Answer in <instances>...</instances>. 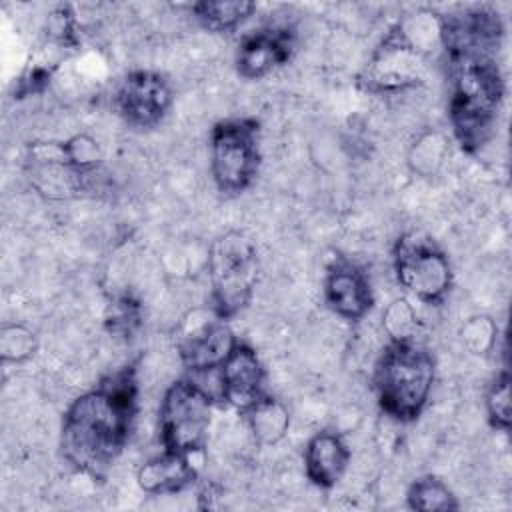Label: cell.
Masks as SVG:
<instances>
[{
	"label": "cell",
	"mask_w": 512,
	"mask_h": 512,
	"mask_svg": "<svg viewBox=\"0 0 512 512\" xmlns=\"http://www.w3.org/2000/svg\"><path fill=\"white\" fill-rule=\"evenodd\" d=\"M138 384L134 368L106 376L78 396L64 412L60 448L78 472L100 478L122 454L136 416Z\"/></svg>",
	"instance_id": "6da1fadb"
},
{
	"label": "cell",
	"mask_w": 512,
	"mask_h": 512,
	"mask_svg": "<svg viewBox=\"0 0 512 512\" xmlns=\"http://www.w3.org/2000/svg\"><path fill=\"white\" fill-rule=\"evenodd\" d=\"M448 74L454 136L466 152H476L490 140L502 108V72L490 54H456L448 56Z\"/></svg>",
	"instance_id": "7a4b0ae2"
},
{
	"label": "cell",
	"mask_w": 512,
	"mask_h": 512,
	"mask_svg": "<svg viewBox=\"0 0 512 512\" xmlns=\"http://www.w3.org/2000/svg\"><path fill=\"white\" fill-rule=\"evenodd\" d=\"M436 364L432 354L412 340H390L374 368L380 408L400 422L418 418L428 404Z\"/></svg>",
	"instance_id": "3957f363"
},
{
	"label": "cell",
	"mask_w": 512,
	"mask_h": 512,
	"mask_svg": "<svg viewBox=\"0 0 512 512\" xmlns=\"http://www.w3.org/2000/svg\"><path fill=\"white\" fill-rule=\"evenodd\" d=\"M212 312L230 320L250 302L258 280L256 246L242 232L218 236L208 250Z\"/></svg>",
	"instance_id": "277c9868"
},
{
	"label": "cell",
	"mask_w": 512,
	"mask_h": 512,
	"mask_svg": "<svg viewBox=\"0 0 512 512\" xmlns=\"http://www.w3.org/2000/svg\"><path fill=\"white\" fill-rule=\"evenodd\" d=\"M260 124L254 118H228L210 132V172L224 194L244 192L260 168Z\"/></svg>",
	"instance_id": "5b68a950"
},
{
	"label": "cell",
	"mask_w": 512,
	"mask_h": 512,
	"mask_svg": "<svg viewBox=\"0 0 512 512\" xmlns=\"http://www.w3.org/2000/svg\"><path fill=\"white\" fill-rule=\"evenodd\" d=\"M212 400L194 378H180L168 386L160 402L164 450L186 456L204 450L212 422Z\"/></svg>",
	"instance_id": "8992f818"
},
{
	"label": "cell",
	"mask_w": 512,
	"mask_h": 512,
	"mask_svg": "<svg viewBox=\"0 0 512 512\" xmlns=\"http://www.w3.org/2000/svg\"><path fill=\"white\" fill-rule=\"evenodd\" d=\"M394 274L398 284L424 304H438L452 286L448 256L428 238L404 234L394 246Z\"/></svg>",
	"instance_id": "52a82bcc"
},
{
	"label": "cell",
	"mask_w": 512,
	"mask_h": 512,
	"mask_svg": "<svg viewBox=\"0 0 512 512\" xmlns=\"http://www.w3.org/2000/svg\"><path fill=\"white\" fill-rule=\"evenodd\" d=\"M426 70L424 46L398 22L376 48L362 82L372 92H398L416 86Z\"/></svg>",
	"instance_id": "ba28073f"
},
{
	"label": "cell",
	"mask_w": 512,
	"mask_h": 512,
	"mask_svg": "<svg viewBox=\"0 0 512 512\" xmlns=\"http://www.w3.org/2000/svg\"><path fill=\"white\" fill-rule=\"evenodd\" d=\"M440 44L448 56L490 54L500 48L504 26L498 12L488 8H468L438 20Z\"/></svg>",
	"instance_id": "9c48e42d"
},
{
	"label": "cell",
	"mask_w": 512,
	"mask_h": 512,
	"mask_svg": "<svg viewBox=\"0 0 512 512\" xmlns=\"http://www.w3.org/2000/svg\"><path fill=\"white\" fill-rule=\"evenodd\" d=\"M114 104L126 124L154 128L172 104L168 80L152 70H134L118 86Z\"/></svg>",
	"instance_id": "30bf717a"
},
{
	"label": "cell",
	"mask_w": 512,
	"mask_h": 512,
	"mask_svg": "<svg viewBox=\"0 0 512 512\" xmlns=\"http://www.w3.org/2000/svg\"><path fill=\"white\" fill-rule=\"evenodd\" d=\"M264 376V366L254 348L244 342H236L218 368L220 400L244 412L266 394Z\"/></svg>",
	"instance_id": "8fae6325"
},
{
	"label": "cell",
	"mask_w": 512,
	"mask_h": 512,
	"mask_svg": "<svg viewBox=\"0 0 512 512\" xmlns=\"http://www.w3.org/2000/svg\"><path fill=\"white\" fill-rule=\"evenodd\" d=\"M294 32L286 26H272L252 32L236 52V70L246 80H258L286 64L294 54Z\"/></svg>",
	"instance_id": "7c38bea8"
},
{
	"label": "cell",
	"mask_w": 512,
	"mask_h": 512,
	"mask_svg": "<svg viewBox=\"0 0 512 512\" xmlns=\"http://www.w3.org/2000/svg\"><path fill=\"white\" fill-rule=\"evenodd\" d=\"M236 342L238 340L226 320H220L218 316H214V320L202 318L192 324V330L184 332L178 352L188 370L210 372L220 368Z\"/></svg>",
	"instance_id": "4fadbf2b"
},
{
	"label": "cell",
	"mask_w": 512,
	"mask_h": 512,
	"mask_svg": "<svg viewBox=\"0 0 512 512\" xmlns=\"http://www.w3.org/2000/svg\"><path fill=\"white\" fill-rule=\"evenodd\" d=\"M324 298L330 310L344 320H360L374 302L368 278L348 260H336L328 268Z\"/></svg>",
	"instance_id": "5bb4252c"
},
{
	"label": "cell",
	"mask_w": 512,
	"mask_h": 512,
	"mask_svg": "<svg viewBox=\"0 0 512 512\" xmlns=\"http://www.w3.org/2000/svg\"><path fill=\"white\" fill-rule=\"evenodd\" d=\"M350 462V448L332 430L316 432L304 448V470L312 484L332 488L340 482Z\"/></svg>",
	"instance_id": "9a60e30c"
},
{
	"label": "cell",
	"mask_w": 512,
	"mask_h": 512,
	"mask_svg": "<svg viewBox=\"0 0 512 512\" xmlns=\"http://www.w3.org/2000/svg\"><path fill=\"white\" fill-rule=\"evenodd\" d=\"M196 478V470L190 464V456L168 452L146 460L138 472L136 480L138 486L146 494H174L190 486Z\"/></svg>",
	"instance_id": "2e32d148"
},
{
	"label": "cell",
	"mask_w": 512,
	"mask_h": 512,
	"mask_svg": "<svg viewBox=\"0 0 512 512\" xmlns=\"http://www.w3.org/2000/svg\"><path fill=\"white\" fill-rule=\"evenodd\" d=\"M244 416L254 440L264 446L278 444L286 436L290 426L288 408L268 394L256 400L250 408H246Z\"/></svg>",
	"instance_id": "e0dca14e"
},
{
	"label": "cell",
	"mask_w": 512,
	"mask_h": 512,
	"mask_svg": "<svg viewBox=\"0 0 512 512\" xmlns=\"http://www.w3.org/2000/svg\"><path fill=\"white\" fill-rule=\"evenodd\" d=\"M256 4L250 0H202L192 6L198 22L214 32H226L242 24Z\"/></svg>",
	"instance_id": "ac0fdd59"
},
{
	"label": "cell",
	"mask_w": 512,
	"mask_h": 512,
	"mask_svg": "<svg viewBox=\"0 0 512 512\" xmlns=\"http://www.w3.org/2000/svg\"><path fill=\"white\" fill-rule=\"evenodd\" d=\"M408 506L422 512H448L456 510L458 502L452 490L436 476H422L408 488Z\"/></svg>",
	"instance_id": "d6986e66"
},
{
	"label": "cell",
	"mask_w": 512,
	"mask_h": 512,
	"mask_svg": "<svg viewBox=\"0 0 512 512\" xmlns=\"http://www.w3.org/2000/svg\"><path fill=\"white\" fill-rule=\"evenodd\" d=\"M36 352V336L24 324L6 322L0 328V356L4 364H20Z\"/></svg>",
	"instance_id": "ffe728a7"
},
{
	"label": "cell",
	"mask_w": 512,
	"mask_h": 512,
	"mask_svg": "<svg viewBox=\"0 0 512 512\" xmlns=\"http://www.w3.org/2000/svg\"><path fill=\"white\" fill-rule=\"evenodd\" d=\"M382 328L390 340H412L418 328L414 306L406 298L392 300L382 312Z\"/></svg>",
	"instance_id": "44dd1931"
},
{
	"label": "cell",
	"mask_w": 512,
	"mask_h": 512,
	"mask_svg": "<svg viewBox=\"0 0 512 512\" xmlns=\"http://www.w3.org/2000/svg\"><path fill=\"white\" fill-rule=\"evenodd\" d=\"M486 414L494 428L506 432L512 422V402H510V374L500 372L488 392H486Z\"/></svg>",
	"instance_id": "7402d4cb"
},
{
	"label": "cell",
	"mask_w": 512,
	"mask_h": 512,
	"mask_svg": "<svg viewBox=\"0 0 512 512\" xmlns=\"http://www.w3.org/2000/svg\"><path fill=\"white\" fill-rule=\"evenodd\" d=\"M64 160L80 174L92 170L100 160L98 142L86 134H76L60 144Z\"/></svg>",
	"instance_id": "603a6c76"
},
{
	"label": "cell",
	"mask_w": 512,
	"mask_h": 512,
	"mask_svg": "<svg viewBox=\"0 0 512 512\" xmlns=\"http://www.w3.org/2000/svg\"><path fill=\"white\" fill-rule=\"evenodd\" d=\"M462 344L472 354H486L492 350L496 342V326L488 316H472L462 326Z\"/></svg>",
	"instance_id": "cb8c5ba5"
},
{
	"label": "cell",
	"mask_w": 512,
	"mask_h": 512,
	"mask_svg": "<svg viewBox=\"0 0 512 512\" xmlns=\"http://www.w3.org/2000/svg\"><path fill=\"white\" fill-rule=\"evenodd\" d=\"M444 144H446L444 138H442L440 134H436V132L422 136V138L414 144V148H412V152H410V164H412V168H414L416 172H420V174H428V172H432L434 168H438L440 162H442L444 150H446Z\"/></svg>",
	"instance_id": "d4e9b609"
}]
</instances>
